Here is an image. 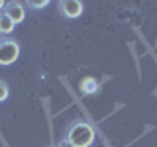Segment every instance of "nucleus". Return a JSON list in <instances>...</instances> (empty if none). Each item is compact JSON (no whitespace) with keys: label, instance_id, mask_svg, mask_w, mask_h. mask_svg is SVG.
Masks as SVG:
<instances>
[{"label":"nucleus","instance_id":"9","mask_svg":"<svg viewBox=\"0 0 157 147\" xmlns=\"http://www.w3.org/2000/svg\"><path fill=\"white\" fill-rule=\"evenodd\" d=\"M57 147H73V145L69 143V141L65 139V137H61V141H59V145H57Z\"/></svg>","mask_w":157,"mask_h":147},{"label":"nucleus","instance_id":"5","mask_svg":"<svg viewBox=\"0 0 157 147\" xmlns=\"http://www.w3.org/2000/svg\"><path fill=\"white\" fill-rule=\"evenodd\" d=\"M98 81L92 75H86V77H82L81 81H78V90L82 92V94H94V92L98 90Z\"/></svg>","mask_w":157,"mask_h":147},{"label":"nucleus","instance_id":"12","mask_svg":"<svg viewBox=\"0 0 157 147\" xmlns=\"http://www.w3.org/2000/svg\"><path fill=\"white\" fill-rule=\"evenodd\" d=\"M0 39H2V36H0Z\"/></svg>","mask_w":157,"mask_h":147},{"label":"nucleus","instance_id":"3","mask_svg":"<svg viewBox=\"0 0 157 147\" xmlns=\"http://www.w3.org/2000/svg\"><path fill=\"white\" fill-rule=\"evenodd\" d=\"M57 6H59V12H61L67 20L78 18L82 14V10H85V4H82L81 0H61Z\"/></svg>","mask_w":157,"mask_h":147},{"label":"nucleus","instance_id":"8","mask_svg":"<svg viewBox=\"0 0 157 147\" xmlns=\"http://www.w3.org/2000/svg\"><path fill=\"white\" fill-rule=\"evenodd\" d=\"M28 8H36V10H41V8H45L47 6V0H28V2H24Z\"/></svg>","mask_w":157,"mask_h":147},{"label":"nucleus","instance_id":"1","mask_svg":"<svg viewBox=\"0 0 157 147\" xmlns=\"http://www.w3.org/2000/svg\"><path fill=\"white\" fill-rule=\"evenodd\" d=\"M94 127L85 120H75L71 122L65 131V139L71 143L73 147H92L94 143Z\"/></svg>","mask_w":157,"mask_h":147},{"label":"nucleus","instance_id":"4","mask_svg":"<svg viewBox=\"0 0 157 147\" xmlns=\"http://www.w3.org/2000/svg\"><path fill=\"white\" fill-rule=\"evenodd\" d=\"M4 14H6L14 24H22L24 20H26V4L20 2V0H10V2H6Z\"/></svg>","mask_w":157,"mask_h":147},{"label":"nucleus","instance_id":"10","mask_svg":"<svg viewBox=\"0 0 157 147\" xmlns=\"http://www.w3.org/2000/svg\"><path fill=\"white\" fill-rule=\"evenodd\" d=\"M4 8H6V2H4V0H0V12H4Z\"/></svg>","mask_w":157,"mask_h":147},{"label":"nucleus","instance_id":"7","mask_svg":"<svg viewBox=\"0 0 157 147\" xmlns=\"http://www.w3.org/2000/svg\"><path fill=\"white\" fill-rule=\"evenodd\" d=\"M8 96H10V86H8L6 81H2V78H0V102L8 100Z\"/></svg>","mask_w":157,"mask_h":147},{"label":"nucleus","instance_id":"6","mask_svg":"<svg viewBox=\"0 0 157 147\" xmlns=\"http://www.w3.org/2000/svg\"><path fill=\"white\" fill-rule=\"evenodd\" d=\"M14 28H16V24H14L4 12H0V36H10V33L14 32Z\"/></svg>","mask_w":157,"mask_h":147},{"label":"nucleus","instance_id":"2","mask_svg":"<svg viewBox=\"0 0 157 147\" xmlns=\"http://www.w3.org/2000/svg\"><path fill=\"white\" fill-rule=\"evenodd\" d=\"M20 43L12 37H2L0 39V65L2 67H8V65H14L20 57Z\"/></svg>","mask_w":157,"mask_h":147},{"label":"nucleus","instance_id":"11","mask_svg":"<svg viewBox=\"0 0 157 147\" xmlns=\"http://www.w3.org/2000/svg\"><path fill=\"white\" fill-rule=\"evenodd\" d=\"M49 147H57V145H49Z\"/></svg>","mask_w":157,"mask_h":147}]
</instances>
